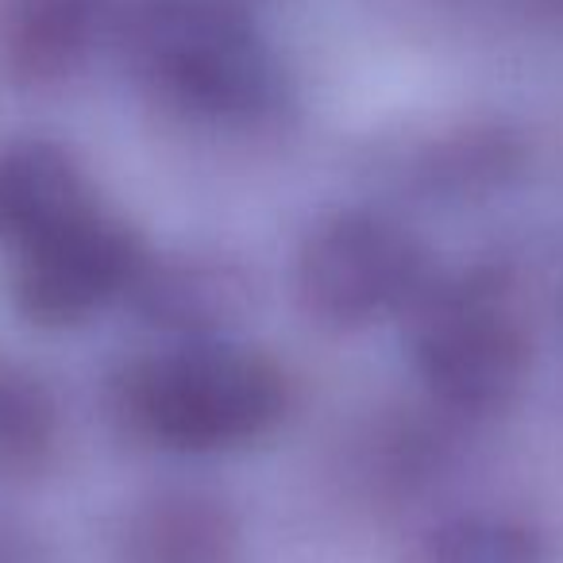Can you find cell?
Returning a JSON list of instances; mask_svg holds the SVG:
<instances>
[{
  "mask_svg": "<svg viewBox=\"0 0 563 563\" xmlns=\"http://www.w3.org/2000/svg\"><path fill=\"white\" fill-rule=\"evenodd\" d=\"M112 40L135 86L178 117L243 124L278 97L271 47L232 0H132Z\"/></svg>",
  "mask_w": 563,
  "mask_h": 563,
  "instance_id": "1",
  "label": "cell"
},
{
  "mask_svg": "<svg viewBox=\"0 0 563 563\" xmlns=\"http://www.w3.org/2000/svg\"><path fill=\"white\" fill-rule=\"evenodd\" d=\"M290 406V386L263 352L197 344L143 360L120 378V413L174 452H220L266 437Z\"/></svg>",
  "mask_w": 563,
  "mask_h": 563,
  "instance_id": "2",
  "label": "cell"
},
{
  "mask_svg": "<svg viewBox=\"0 0 563 563\" xmlns=\"http://www.w3.org/2000/svg\"><path fill=\"white\" fill-rule=\"evenodd\" d=\"M421 301L413 363L432 398L455 413L506 409L532 367V332L509 282L471 271Z\"/></svg>",
  "mask_w": 563,
  "mask_h": 563,
  "instance_id": "3",
  "label": "cell"
},
{
  "mask_svg": "<svg viewBox=\"0 0 563 563\" xmlns=\"http://www.w3.org/2000/svg\"><path fill=\"white\" fill-rule=\"evenodd\" d=\"M298 301L317 324L352 332L429 290L421 240L375 212H340L306 235L294 266Z\"/></svg>",
  "mask_w": 563,
  "mask_h": 563,
  "instance_id": "4",
  "label": "cell"
},
{
  "mask_svg": "<svg viewBox=\"0 0 563 563\" xmlns=\"http://www.w3.org/2000/svg\"><path fill=\"white\" fill-rule=\"evenodd\" d=\"M20 255L12 298L20 313L43 329L89 321L117 298H128L147 271L140 232L101 209H89Z\"/></svg>",
  "mask_w": 563,
  "mask_h": 563,
  "instance_id": "5",
  "label": "cell"
},
{
  "mask_svg": "<svg viewBox=\"0 0 563 563\" xmlns=\"http://www.w3.org/2000/svg\"><path fill=\"white\" fill-rule=\"evenodd\" d=\"M109 0H0V81L51 89L70 81L112 35Z\"/></svg>",
  "mask_w": 563,
  "mask_h": 563,
  "instance_id": "6",
  "label": "cell"
},
{
  "mask_svg": "<svg viewBox=\"0 0 563 563\" xmlns=\"http://www.w3.org/2000/svg\"><path fill=\"white\" fill-rule=\"evenodd\" d=\"M97 209L93 181L70 147L20 140L0 147V243L32 247Z\"/></svg>",
  "mask_w": 563,
  "mask_h": 563,
  "instance_id": "7",
  "label": "cell"
},
{
  "mask_svg": "<svg viewBox=\"0 0 563 563\" xmlns=\"http://www.w3.org/2000/svg\"><path fill=\"white\" fill-rule=\"evenodd\" d=\"M240 525L209 494H158L128 521L120 563H235Z\"/></svg>",
  "mask_w": 563,
  "mask_h": 563,
  "instance_id": "8",
  "label": "cell"
},
{
  "mask_svg": "<svg viewBox=\"0 0 563 563\" xmlns=\"http://www.w3.org/2000/svg\"><path fill=\"white\" fill-rule=\"evenodd\" d=\"M135 301L151 324L166 329H212L243 309L247 282L224 263H170L151 266L135 282Z\"/></svg>",
  "mask_w": 563,
  "mask_h": 563,
  "instance_id": "9",
  "label": "cell"
},
{
  "mask_svg": "<svg viewBox=\"0 0 563 563\" xmlns=\"http://www.w3.org/2000/svg\"><path fill=\"white\" fill-rule=\"evenodd\" d=\"M63 440L58 401L43 378L0 360V478L20 483L55 463Z\"/></svg>",
  "mask_w": 563,
  "mask_h": 563,
  "instance_id": "10",
  "label": "cell"
},
{
  "mask_svg": "<svg viewBox=\"0 0 563 563\" xmlns=\"http://www.w3.org/2000/svg\"><path fill=\"white\" fill-rule=\"evenodd\" d=\"M413 563H555L540 525L514 514H463L417 544Z\"/></svg>",
  "mask_w": 563,
  "mask_h": 563,
  "instance_id": "11",
  "label": "cell"
}]
</instances>
